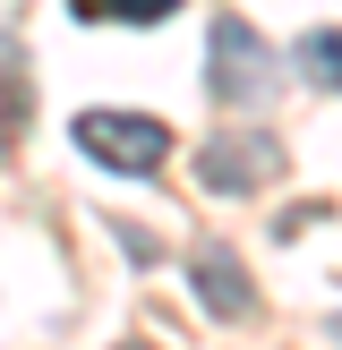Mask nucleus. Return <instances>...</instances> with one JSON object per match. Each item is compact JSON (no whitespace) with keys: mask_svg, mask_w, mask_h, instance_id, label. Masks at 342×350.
Segmentation results:
<instances>
[{"mask_svg":"<svg viewBox=\"0 0 342 350\" xmlns=\"http://www.w3.org/2000/svg\"><path fill=\"white\" fill-rule=\"evenodd\" d=\"M68 137H77V154H94L103 171H154L171 154V129H163V120H146V111H103V103L77 111Z\"/></svg>","mask_w":342,"mask_h":350,"instance_id":"nucleus-1","label":"nucleus"},{"mask_svg":"<svg viewBox=\"0 0 342 350\" xmlns=\"http://www.w3.org/2000/svg\"><path fill=\"white\" fill-rule=\"evenodd\" d=\"M197 171H205V188L239 197V188H256V180H274V171H282V146H274L265 129H248V137H214Z\"/></svg>","mask_w":342,"mask_h":350,"instance_id":"nucleus-3","label":"nucleus"},{"mask_svg":"<svg viewBox=\"0 0 342 350\" xmlns=\"http://www.w3.org/2000/svg\"><path fill=\"white\" fill-rule=\"evenodd\" d=\"M300 77H308V85H342V26L300 34Z\"/></svg>","mask_w":342,"mask_h":350,"instance_id":"nucleus-5","label":"nucleus"},{"mask_svg":"<svg viewBox=\"0 0 342 350\" xmlns=\"http://www.w3.org/2000/svg\"><path fill=\"white\" fill-rule=\"evenodd\" d=\"M0 146H9V129H0Z\"/></svg>","mask_w":342,"mask_h":350,"instance_id":"nucleus-7","label":"nucleus"},{"mask_svg":"<svg viewBox=\"0 0 342 350\" xmlns=\"http://www.w3.org/2000/svg\"><path fill=\"white\" fill-rule=\"evenodd\" d=\"M188 282L205 291L214 317H248V308H256V282L231 265V248H197V256H188Z\"/></svg>","mask_w":342,"mask_h":350,"instance_id":"nucleus-4","label":"nucleus"},{"mask_svg":"<svg viewBox=\"0 0 342 350\" xmlns=\"http://www.w3.org/2000/svg\"><path fill=\"white\" fill-rule=\"evenodd\" d=\"M77 17H120V26H163L180 0H68Z\"/></svg>","mask_w":342,"mask_h":350,"instance_id":"nucleus-6","label":"nucleus"},{"mask_svg":"<svg viewBox=\"0 0 342 350\" xmlns=\"http://www.w3.org/2000/svg\"><path fill=\"white\" fill-rule=\"evenodd\" d=\"M214 103H265L274 94V60L265 43H256V26H239V17H214Z\"/></svg>","mask_w":342,"mask_h":350,"instance_id":"nucleus-2","label":"nucleus"}]
</instances>
